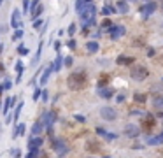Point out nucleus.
<instances>
[{
    "label": "nucleus",
    "instance_id": "f257e3e1",
    "mask_svg": "<svg viewBox=\"0 0 163 158\" xmlns=\"http://www.w3.org/2000/svg\"><path fill=\"white\" fill-rule=\"evenodd\" d=\"M67 84H69L70 90H83V88L88 84V76H86L84 70H75V72H72V74L69 76Z\"/></svg>",
    "mask_w": 163,
    "mask_h": 158
},
{
    "label": "nucleus",
    "instance_id": "f03ea898",
    "mask_svg": "<svg viewBox=\"0 0 163 158\" xmlns=\"http://www.w3.org/2000/svg\"><path fill=\"white\" fill-rule=\"evenodd\" d=\"M147 76H149V70L145 69V67H135V69L132 70V77L135 79V81H144Z\"/></svg>",
    "mask_w": 163,
    "mask_h": 158
},
{
    "label": "nucleus",
    "instance_id": "7ed1b4c3",
    "mask_svg": "<svg viewBox=\"0 0 163 158\" xmlns=\"http://www.w3.org/2000/svg\"><path fill=\"white\" fill-rule=\"evenodd\" d=\"M54 119H56V113L54 111H48V113L42 114V125H44V128H51V125L54 123Z\"/></svg>",
    "mask_w": 163,
    "mask_h": 158
},
{
    "label": "nucleus",
    "instance_id": "20e7f679",
    "mask_svg": "<svg viewBox=\"0 0 163 158\" xmlns=\"http://www.w3.org/2000/svg\"><path fill=\"white\" fill-rule=\"evenodd\" d=\"M11 26H13V28H18V30H21V28H23V23H21V13H19L18 9H14L13 14H11Z\"/></svg>",
    "mask_w": 163,
    "mask_h": 158
},
{
    "label": "nucleus",
    "instance_id": "39448f33",
    "mask_svg": "<svg viewBox=\"0 0 163 158\" xmlns=\"http://www.w3.org/2000/svg\"><path fill=\"white\" fill-rule=\"evenodd\" d=\"M142 132H145V134H151L153 132V128H154V116H145L144 119H142Z\"/></svg>",
    "mask_w": 163,
    "mask_h": 158
},
{
    "label": "nucleus",
    "instance_id": "423d86ee",
    "mask_svg": "<svg viewBox=\"0 0 163 158\" xmlns=\"http://www.w3.org/2000/svg\"><path fill=\"white\" fill-rule=\"evenodd\" d=\"M100 116L104 119H107V121H114V119L118 118V114H116V111L112 109V107H102V109H100Z\"/></svg>",
    "mask_w": 163,
    "mask_h": 158
},
{
    "label": "nucleus",
    "instance_id": "0eeeda50",
    "mask_svg": "<svg viewBox=\"0 0 163 158\" xmlns=\"http://www.w3.org/2000/svg\"><path fill=\"white\" fill-rule=\"evenodd\" d=\"M86 151L88 153H93V155H97L102 151V144L98 142V140H88L86 142Z\"/></svg>",
    "mask_w": 163,
    "mask_h": 158
},
{
    "label": "nucleus",
    "instance_id": "6e6552de",
    "mask_svg": "<svg viewBox=\"0 0 163 158\" xmlns=\"http://www.w3.org/2000/svg\"><path fill=\"white\" fill-rule=\"evenodd\" d=\"M53 149L58 151V155H65L69 151V148L65 146V142L62 139H53Z\"/></svg>",
    "mask_w": 163,
    "mask_h": 158
},
{
    "label": "nucleus",
    "instance_id": "1a4fd4ad",
    "mask_svg": "<svg viewBox=\"0 0 163 158\" xmlns=\"http://www.w3.org/2000/svg\"><path fill=\"white\" fill-rule=\"evenodd\" d=\"M110 37L112 39H119V37H123L125 34H126V30H125V26H110Z\"/></svg>",
    "mask_w": 163,
    "mask_h": 158
},
{
    "label": "nucleus",
    "instance_id": "9d476101",
    "mask_svg": "<svg viewBox=\"0 0 163 158\" xmlns=\"http://www.w3.org/2000/svg\"><path fill=\"white\" fill-rule=\"evenodd\" d=\"M53 63H51V65H48L44 69V72H42V74H40V84H46V81H48L49 79V76H51V72H53Z\"/></svg>",
    "mask_w": 163,
    "mask_h": 158
},
{
    "label": "nucleus",
    "instance_id": "9b49d317",
    "mask_svg": "<svg viewBox=\"0 0 163 158\" xmlns=\"http://www.w3.org/2000/svg\"><path fill=\"white\" fill-rule=\"evenodd\" d=\"M42 140L44 139H40V137H33V139L28 140V149H39L40 146H42Z\"/></svg>",
    "mask_w": 163,
    "mask_h": 158
},
{
    "label": "nucleus",
    "instance_id": "f8f14e48",
    "mask_svg": "<svg viewBox=\"0 0 163 158\" xmlns=\"http://www.w3.org/2000/svg\"><path fill=\"white\" fill-rule=\"evenodd\" d=\"M44 13V5H37V7H33V9H30V18L32 19H37V18L40 16V14Z\"/></svg>",
    "mask_w": 163,
    "mask_h": 158
},
{
    "label": "nucleus",
    "instance_id": "ddd939ff",
    "mask_svg": "<svg viewBox=\"0 0 163 158\" xmlns=\"http://www.w3.org/2000/svg\"><path fill=\"white\" fill-rule=\"evenodd\" d=\"M154 9H156V4H154V2H151V4L144 5V7L140 9V13L144 14V16H149V14H153V13H154Z\"/></svg>",
    "mask_w": 163,
    "mask_h": 158
},
{
    "label": "nucleus",
    "instance_id": "4468645a",
    "mask_svg": "<svg viewBox=\"0 0 163 158\" xmlns=\"http://www.w3.org/2000/svg\"><path fill=\"white\" fill-rule=\"evenodd\" d=\"M98 95L102 98H110V97L114 95V92L110 90V88H98Z\"/></svg>",
    "mask_w": 163,
    "mask_h": 158
},
{
    "label": "nucleus",
    "instance_id": "2eb2a0df",
    "mask_svg": "<svg viewBox=\"0 0 163 158\" xmlns=\"http://www.w3.org/2000/svg\"><path fill=\"white\" fill-rule=\"evenodd\" d=\"M125 132H126V135H130V137H137L139 135V132H140V128H137L135 125H128Z\"/></svg>",
    "mask_w": 163,
    "mask_h": 158
},
{
    "label": "nucleus",
    "instance_id": "dca6fc26",
    "mask_svg": "<svg viewBox=\"0 0 163 158\" xmlns=\"http://www.w3.org/2000/svg\"><path fill=\"white\" fill-rule=\"evenodd\" d=\"M133 60H135V58H132V56H119L116 61H118L119 65H132Z\"/></svg>",
    "mask_w": 163,
    "mask_h": 158
},
{
    "label": "nucleus",
    "instance_id": "f3484780",
    "mask_svg": "<svg viewBox=\"0 0 163 158\" xmlns=\"http://www.w3.org/2000/svg\"><path fill=\"white\" fill-rule=\"evenodd\" d=\"M97 134H100L102 137H105V139H109V140L116 139V134H109V132H105V130H104V128H100V127L97 128Z\"/></svg>",
    "mask_w": 163,
    "mask_h": 158
},
{
    "label": "nucleus",
    "instance_id": "a211bd4d",
    "mask_svg": "<svg viewBox=\"0 0 163 158\" xmlns=\"http://www.w3.org/2000/svg\"><path fill=\"white\" fill-rule=\"evenodd\" d=\"M86 49H88L89 53H97L98 51V42L97 40H89V42H86Z\"/></svg>",
    "mask_w": 163,
    "mask_h": 158
},
{
    "label": "nucleus",
    "instance_id": "6ab92c4d",
    "mask_svg": "<svg viewBox=\"0 0 163 158\" xmlns=\"http://www.w3.org/2000/svg\"><path fill=\"white\" fill-rule=\"evenodd\" d=\"M107 84H109V76L100 74V77H98V88H105Z\"/></svg>",
    "mask_w": 163,
    "mask_h": 158
},
{
    "label": "nucleus",
    "instance_id": "aec40b11",
    "mask_svg": "<svg viewBox=\"0 0 163 158\" xmlns=\"http://www.w3.org/2000/svg\"><path fill=\"white\" fill-rule=\"evenodd\" d=\"M42 130H44V125H42V121H37L35 125L32 127V134H35V135H39Z\"/></svg>",
    "mask_w": 163,
    "mask_h": 158
},
{
    "label": "nucleus",
    "instance_id": "412c9836",
    "mask_svg": "<svg viewBox=\"0 0 163 158\" xmlns=\"http://www.w3.org/2000/svg\"><path fill=\"white\" fill-rule=\"evenodd\" d=\"M118 11H119V13H123V14L128 13V4L125 2V0H119V2H118Z\"/></svg>",
    "mask_w": 163,
    "mask_h": 158
},
{
    "label": "nucleus",
    "instance_id": "4be33fe9",
    "mask_svg": "<svg viewBox=\"0 0 163 158\" xmlns=\"http://www.w3.org/2000/svg\"><path fill=\"white\" fill-rule=\"evenodd\" d=\"M153 105L156 109H161L163 111V97H158V98H154L153 100Z\"/></svg>",
    "mask_w": 163,
    "mask_h": 158
},
{
    "label": "nucleus",
    "instance_id": "5701e85b",
    "mask_svg": "<svg viewBox=\"0 0 163 158\" xmlns=\"http://www.w3.org/2000/svg\"><path fill=\"white\" fill-rule=\"evenodd\" d=\"M62 55H58V58H56V60H54V63H53V69L54 70H56V72H58V70H60V69H62Z\"/></svg>",
    "mask_w": 163,
    "mask_h": 158
},
{
    "label": "nucleus",
    "instance_id": "b1692460",
    "mask_svg": "<svg viewBox=\"0 0 163 158\" xmlns=\"http://www.w3.org/2000/svg\"><path fill=\"white\" fill-rule=\"evenodd\" d=\"M21 109H23V102H19V104H18V107H16V111H14V125H16V121H18Z\"/></svg>",
    "mask_w": 163,
    "mask_h": 158
},
{
    "label": "nucleus",
    "instance_id": "393cba45",
    "mask_svg": "<svg viewBox=\"0 0 163 158\" xmlns=\"http://www.w3.org/2000/svg\"><path fill=\"white\" fill-rule=\"evenodd\" d=\"M16 70H18V81H19V79H21V74H23V63H21V60L16 61Z\"/></svg>",
    "mask_w": 163,
    "mask_h": 158
},
{
    "label": "nucleus",
    "instance_id": "a878e982",
    "mask_svg": "<svg viewBox=\"0 0 163 158\" xmlns=\"http://www.w3.org/2000/svg\"><path fill=\"white\" fill-rule=\"evenodd\" d=\"M11 156L13 158H21V149H11Z\"/></svg>",
    "mask_w": 163,
    "mask_h": 158
},
{
    "label": "nucleus",
    "instance_id": "bb28decb",
    "mask_svg": "<svg viewBox=\"0 0 163 158\" xmlns=\"http://www.w3.org/2000/svg\"><path fill=\"white\" fill-rule=\"evenodd\" d=\"M110 26H112L110 19H104V21H102V28H105V30H110Z\"/></svg>",
    "mask_w": 163,
    "mask_h": 158
},
{
    "label": "nucleus",
    "instance_id": "cd10ccee",
    "mask_svg": "<svg viewBox=\"0 0 163 158\" xmlns=\"http://www.w3.org/2000/svg\"><path fill=\"white\" fill-rule=\"evenodd\" d=\"M11 97H7V98H5V104H4V114L7 113V111H9V107H11Z\"/></svg>",
    "mask_w": 163,
    "mask_h": 158
},
{
    "label": "nucleus",
    "instance_id": "c85d7f7f",
    "mask_svg": "<svg viewBox=\"0 0 163 158\" xmlns=\"http://www.w3.org/2000/svg\"><path fill=\"white\" fill-rule=\"evenodd\" d=\"M21 37H23V30H16L14 35H13V40H19Z\"/></svg>",
    "mask_w": 163,
    "mask_h": 158
},
{
    "label": "nucleus",
    "instance_id": "c756f323",
    "mask_svg": "<svg viewBox=\"0 0 163 158\" xmlns=\"http://www.w3.org/2000/svg\"><path fill=\"white\" fill-rule=\"evenodd\" d=\"M135 100L142 104V102H145V95H142V93H137V95H135Z\"/></svg>",
    "mask_w": 163,
    "mask_h": 158
},
{
    "label": "nucleus",
    "instance_id": "7c9ffc66",
    "mask_svg": "<svg viewBox=\"0 0 163 158\" xmlns=\"http://www.w3.org/2000/svg\"><path fill=\"white\" fill-rule=\"evenodd\" d=\"M28 9H30V0H23V11L28 13Z\"/></svg>",
    "mask_w": 163,
    "mask_h": 158
},
{
    "label": "nucleus",
    "instance_id": "2f4dec72",
    "mask_svg": "<svg viewBox=\"0 0 163 158\" xmlns=\"http://www.w3.org/2000/svg\"><path fill=\"white\" fill-rule=\"evenodd\" d=\"M67 32H69V35H74L75 34V25H74V23L69 25V30H67Z\"/></svg>",
    "mask_w": 163,
    "mask_h": 158
},
{
    "label": "nucleus",
    "instance_id": "473e14b6",
    "mask_svg": "<svg viewBox=\"0 0 163 158\" xmlns=\"http://www.w3.org/2000/svg\"><path fill=\"white\" fill-rule=\"evenodd\" d=\"M42 26V19H33V28H40Z\"/></svg>",
    "mask_w": 163,
    "mask_h": 158
},
{
    "label": "nucleus",
    "instance_id": "72a5a7b5",
    "mask_svg": "<svg viewBox=\"0 0 163 158\" xmlns=\"http://www.w3.org/2000/svg\"><path fill=\"white\" fill-rule=\"evenodd\" d=\"M112 11H114V9H112V7H107V5H105V7H104V14H105V16H107V14H110V13H112Z\"/></svg>",
    "mask_w": 163,
    "mask_h": 158
},
{
    "label": "nucleus",
    "instance_id": "f704fd0d",
    "mask_svg": "<svg viewBox=\"0 0 163 158\" xmlns=\"http://www.w3.org/2000/svg\"><path fill=\"white\" fill-rule=\"evenodd\" d=\"M27 53H28V49L25 46H19V55H27Z\"/></svg>",
    "mask_w": 163,
    "mask_h": 158
},
{
    "label": "nucleus",
    "instance_id": "c9c22d12",
    "mask_svg": "<svg viewBox=\"0 0 163 158\" xmlns=\"http://www.w3.org/2000/svg\"><path fill=\"white\" fill-rule=\"evenodd\" d=\"M11 86H13V83H11L9 79H7V81H5V83H4V90H9Z\"/></svg>",
    "mask_w": 163,
    "mask_h": 158
},
{
    "label": "nucleus",
    "instance_id": "e433bc0d",
    "mask_svg": "<svg viewBox=\"0 0 163 158\" xmlns=\"http://www.w3.org/2000/svg\"><path fill=\"white\" fill-rule=\"evenodd\" d=\"M65 65H67V67H72V58H70V56L65 58Z\"/></svg>",
    "mask_w": 163,
    "mask_h": 158
},
{
    "label": "nucleus",
    "instance_id": "4c0bfd02",
    "mask_svg": "<svg viewBox=\"0 0 163 158\" xmlns=\"http://www.w3.org/2000/svg\"><path fill=\"white\" fill-rule=\"evenodd\" d=\"M40 93H42V92H40V90H37V92L33 93V100H39V97H40Z\"/></svg>",
    "mask_w": 163,
    "mask_h": 158
},
{
    "label": "nucleus",
    "instance_id": "58836bf2",
    "mask_svg": "<svg viewBox=\"0 0 163 158\" xmlns=\"http://www.w3.org/2000/svg\"><path fill=\"white\" fill-rule=\"evenodd\" d=\"M40 95H42V100H48V92H46V90H44V92H42V93H40Z\"/></svg>",
    "mask_w": 163,
    "mask_h": 158
},
{
    "label": "nucleus",
    "instance_id": "ea45409f",
    "mask_svg": "<svg viewBox=\"0 0 163 158\" xmlns=\"http://www.w3.org/2000/svg\"><path fill=\"white\" fill-rule=\"evenodd\" d=\"M69 48H70V49L75 48V40H69Z\"/></svg>",
    "mask_w": 163,
    "mask_h": 158
},
{
    "label": "nucleus",
    "instance_id": "a19ab883",
    "mask_svg": "<svg viewBox=\"0 0 163 158\" xmlns=\"http://www.w3.org/2000/svg\"><path fill=\"white\" fill-rule=\"evenodd\" d=\"M54 49H56V51L60 49V40H56V42H54Z\"/></svg>",
    "mask_w": 163,
    "mask_h": 158
},
{
    "label": "nucleus",
    "instance_id": "79ce46f5",
    "mask_svg": "<svg viewBox=\"0 0 163 158\" xmlns=\"http://www.w3.org/2000/svg\"><path fill=\"white\" fill-rule=\"evenodd\" d=\"M116 100H118V102H123V100H125V97H123V95H118V98H116Z\"/></svg>",
    "mask_w": 163,
    "mask_h": 158
},
{
    "label": "nucleus",
    "instance_id": "37998d69",
    "mask_svg": "<svg viewBox=\"0 0 163 158\" xmlns=\"http://www.w3.org/2000/svg\"><path fill=\"white\" fill-rule=\"evenodd\" d=\"M2 51H4V44H0V55H2Z\"/></svg>",
    "mask_w": 163,
    "mask_h": 158
},
{
    "label": "nucleus",
    "instance_id": "c03bdc74",
    "mask_svg": "<svg viewBox=\"0 0 163 158\" xmlns=\"http://www.w3.org/2000/svg\"><path fill=\"white\" fill-rule=\"evenodd\" d=\"M2 70H4V65H2V63H0V72H2Z\"/></svg>",
    "mask_w": 163,
    "mask_h": 158
},
{
    "label": "nucleus",
    "instance_id": "a18cd8bd",
    "mask_svg": "<svg viewBox=\"0 0 163 158\" xmlns=\"http://www.w3.org/2000/svg\"><path fill=\"white\" fill-rule=\"evenodd\" d=\"M125 2H132V0H125Z\"/></svg>",
    "mask_w": 163,
    "mask_h": 158
},
{
    "label": "nucleus",
    "instance_id": "49530a36",
    "mask_svg": "<svg viewBox=\"0 0 163 158\" xmlns=\"http://www.w3.org/2000/svg\"><path fill=\"white\" fill-rule=\"evenodd\" d=\"M0 5H2V0H0Z\"/></svg>",
    "mask_w": 163,
    "mask_h": 158
},
{
    "label": "nucleus",
    "instance_id": "de8ad7c7",
    "mask_svg": "<svg viewBox=\"0 0 163 158\" xmlns=\"http://www.w3.org/2000/svg\"><path fill=\"white\" fill-rule=\"evenodd\" d=\"M88 158H93V156H88Z\"/></svg>",
    "mask_w": 163,
    "mask_h": 158
},
{
    "label": "nucleus",
    "instance_id": "09e8293b",
    "mask_svg": "<svg viewBox=\"0 0 163 158\" xmlns=\"http://www.w3.org/2000/svg\"><path fill=\"white\" fill-rule=\"evenodd\" d=\"M161 28H163V25H161Z\"/></svg>",
    "mask_w": 163,
    "mask_h": 158
}]
</instances>
